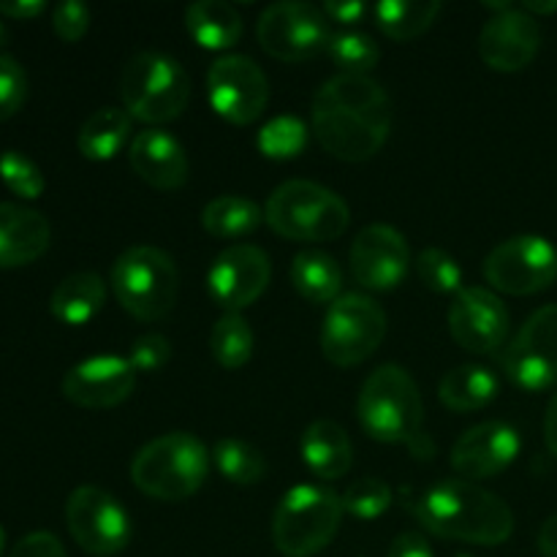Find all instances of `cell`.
I'll list each match as a JSON object with an SVG mask.
<instances>
[{"instance_id": "1", "label": "cell", "mask_w": 557, "mask_h": 557, "mask_svg": "<svg viewBox=\"0 0 557 557\" xmlns=\"http://www.w3.org/2000/svg\"><path fill=\"white\" fill-rule=\"evenodd\" d=\"M424 531L451 542L498 547L515 531V515L490 490L466 479H444L408 504Z\"/></svg>"}, {"instance_id": "2", "label": "cell", "mask_w": 557, "mask_h": 557, "mask_svg": "<svg viewBox=\"0 0 557 557\" xmlns=\"http://www.w3.org/2000/svg\"><path fill=\"white\" fill-rule=\"evenodd\" d=\"M210 473V451L196 435L166 433L141 446L131 462L136 490L156 500L180 504L196 495Z\"/></svg>"}, {"instance_id": "3", "label": "cell", "mask_w": 557, "mask_h": 557, "mask_svg": "<svg viewBox=\"0 0 557 557\" xmlns=\"http://www.w3.org/2000/svg\"><path fill=\"white\" fill-rule=\"evenodd\" d=\"M357 413L364 433L379 444H413L422 438V395L400 364H384L368 375Z\"/></svg>"}, {"instance_id": "4", "label": "cell", "mask_w": 557, "mask_h": 557, "mask_svg": "<svg viewBox=\"0 0 557 557\" xmlns=\"http://www.w3.org/2000/svg\"><path fill=\"white\" fill-rule=\"evenodd\" d=\"M264 221L292 243H332L351 223V210L335 190L310 180H288L267 199Z\"/></svg>"}, {"instance_id": "5", "label": "cell", "mask_w": 557, "mask_h": 557, "mask_svg": "<svg viewBox=\"0 0 557 557\" xmlns=\"http://www.w3.org/2000/svg\"><path fill=\"white\" fill-rule=\"evenodd\" d=\"M109 283L125 313L152 324L172 313L180 292V272L166 250L136 245L117 256Z\"/></svg>"}, {"instance_id": "6", "label": "cell", "mask_w": 557, "mask_h": 557, "mask_svg": "<svg viewBox=\"0 0 557 557\" xmlns=\"http://www.w3.org/2000/svg\"><path fill=\"white\" fill-rule=\"evenodd\" d=\"M120 96L128 117L147 125L177 120L190 101V79L183 65L161 52H139L125 63Z\"/></svg>"}, {"instance_id": "7", "label": "cell", "mask_w": 557, "mask_h": 557, "mask_svg": "<svg viewBox=\"0 0 557 557\" xmlns=\"http://www.w3.org/2000/svg\"><path fill=\"white\" fill-rule=\"evenodd\" d=\"M341 520V495L321 484H299L277 504L272 517V542L286 557H313L330 547Z\"/></svg>"}, {"instance_id": "8", "label": "cell", "mask_w": 557, "mask_h": 557, "mask_svg": "<svg viewBox=\"0 0 557 557\" xmlns=\"http://www.w3.org/2000/svg\"><path fill=\"white\" fill-rule=\"evenodd\" d=\"M386 337V313L364 294H343L330 305L321 326V354L335 368H357Z\"/></svg>"}, {"instance_id": "9", "label": "cell", "mask_w": 557, "mask_h": 557, "mask_svg": "<svg viewBox=\"0 0 557 557\" xmlns=\"http://www.w3.org/2000/svg\"><path fill=\"white\" fill-rule=\"evenodd\" d=\"M256 36L270 58L302 63L326 52L332 41L330 20L310 3H275L256 22Z\"/></svg>"}, {"instance_id": "10", "label": "cell", "mask_w": 557, "mask_h": 557, "mask_svg": "<svg viewBox=\"0 0 557 557\" xmlns=\"http://www.w3.org/2000/svg\"><path fill=\"white\" fill-rule=\"evenodd\" d=\"M484 277L490 286L511 297H531L544 292L557 277L555 245L539 234L506 239L484 259Z\"/></svg>"}, {"instance_id": "11", "label": "cell", "mask_w": 557, "mask_h": 557, "mask_svg": "<svg viewBox=\"0 0 557 557\" xmlns=\"http://www.w3.org/2000/svg\"><path fill=\"white\" fill-rule=\"evenodd\" d=\"M65 525L87 555L112 557L131 544V517L101 487H76L65 500Z\"/></svg>"}, {"instance_id": "12", "label": "cell", "mask_w": 557, "mask_h": 557, "mask_svg": "<svg viewBox=\"0 0 557 557\" xmlns=\"http://www.w3.org/2000/svg\"><path fill=\"white\" fill-rule=\"evenodd\" d=\"M506 375L525 392L557 386V305H544L522 324L500 357Z\"/></svg>"}, {"instance_id": "13", "label": "cell", "mask_w": 557, "mask_h": 557, "mask_svg": "<svg viewBox=\"0 0 557 557\" xmlns=\"http://www.w3.org/2000/svg\"><path fill=\"white\" fill-rule=\"evenodd\" d=\"M313 134L332 158L362 163L373 158L389 139L392 114L359 112L348 107L313 101Z\"/></svg>"}, {"instance_id": "14", "label": "cell", "mask_w": 557, "mask_h": 557, "mask_svg": "<svg viewBox=\"0 0 557 557\" xmlns=\"http://www.w3.org/2000/svg\"><path fill=\"white\" fill-rule=\"evenodd\" d=\"M207 96L223 120L250 125L270 103V82L264 71L245 54H223L207 71Z\"/></svg>"}, {"instance_id": "15", "label": "cell", "mask_w": 557, "mask_h": 557, "mask_svg": "<svg viewBox=\"0 0 557 557\" xmlns=\"http://www.w3.org/2000/svg\"><path fill=\"white\" fill-rule=\"evenodd\" d=\"M270 277V256L259 245L239 243L215 256L207 272V292L223 310L239 313L267 292Z\"/></svg>"}, {"instance_id": "16", "label": "cell", "mask_w": 557, "mask_h": 557, "mask_svg": "<svg viewBox=\"0 0 557 557\" xmlns=\"http://www.w3.org/2000/svg\"><path fill=\"white\" fill-rule=\"evenodd\" d=\"M351 275L368 292H395L411 270V248L397 228L373 223L351 245Z\"/></svg>"}, {"instance_id": "17", "label": "cell", "mask_w": 557, "mask_h": 557, "mask_svg": "<svg viewBox=\"0 0 557 557\" xmlns=\"http://www.w3.org/2000/svg\"><path fill=\"white\" fill-rule=\"evenodd\" d=\"M542 47V27L536 16L522 11L520 3L511 5L504 14H495L484 22L479 33V58L484 65L500 74H515L533 63Z\"/></svg>"}, {"instance_id": "18", "label": "cell", "mask_w": 557, "mask_h": 557, "mask_svg": "<svg viewBox=\"0 0 557 557\" xmlns=\"http://www.w3.org/2000/svg\"><path fill=\"white\" fill-rule=\"evenodd\" d=\"M449 332L471 354H493L509 335V310L490 288L468 286L449 308Z\"/></svg>"}, {"instance_id": "19", "label": "cell", "mask_w": 557, "mask_h": 557, "mask_svg": "<svg viewBox=\"0 0 557 557\" xmlns=\"http://www.w3.org/2000/svg\"><path fill=\"white\" fill-rule=\"evenodd\" d=\"M520 449V433L509 422H482L466 430L451 446V468L466 482H482L506 471Z\"/></svg>"}, {"instance_id": "20", "label": "cell", "mask_w": 557, "mask_h": 557, "mask_svg": "<svg viewBox=\"0 0 557 557\" xmlns=\"http://www.w3.org/2000/svg\"><path fill=\"white\" fill-rule=\"evenodd\" d=\"M136 386V370L123 357H92L74 364L65 373L63 397L79 408L101 411L114 408L131 397Z\"/></svg>"}, {"instance_id": "21", "label": "cell", "mask_w": 557, "mask_h": 557, "mask_svg": "<svg viewBox=\"0 0 557 557\" xmlns=\"http://www.w3.org/2000/svg\"><path fill=\"white\" fill-rule=\"evenodd\" d=\"M131 169L156 190H177L188 183V156L183 145L163 128H147L128 147Z\"/></svg>"}, {"instance_id": "22", "label": "cell", "mask_w": 557, "mask_h": 557, "mask_svg": "<svg viewBox=\"0 0 557 557\" xmlns=\"http://www.w3.org/2000/svg\"><path fill=\"white\" fill-rule=\"evenodd\" d=\"M52 243L49 221L38 210L0 201V270H16L41 259Z\"/></svg>"}, {"instance_id": "23", "label": "cell", "mask_w": 557, "mask_h": 557, "mask_svg": "<svg viewBox=\"0 0 557 557\" xmlns=\"http://www.w3.org/2000/svg\"><path fill=\"white\" fill-rule=\"evenodd\" d=\"M299 451H302V460L310 473L324 482L346 476L351 468V441H348L346 430L332 419H315L302 433Z\"/></svg>"}, {"instance_id": "24", "label": "cell", "mask_w": 557, "mask_h": 557, "mask_svg": "<svg viewBox=\"0 0 557 557\" xmlns=\"http://www.w3.org/2000/svg\"><path fill=\"white\" fill-rule=\"evenodd\" d=\"M107 302V283L98 272H74L54 286L49 310L60 324L85 326L101 313Z\"/></svg>"}, {"instance_id": "25", "label": "cell", "mask_w": 557, "mask_h": 557, "mask_svg": "<svg viewBox=\"0 0 557 557\" xmlns=\"http://www.w3.org/2000/svg\"><path fill=\"white\" fill-rule=\"evenodd\" d=\"M185 27L199 47L223 52L243 38V16L223 0H199L185 9Z\"/></svg>"}, {"instance_id": "26", "label": "cell", "mask_w": 557, "mask_h": 557, "mask_svg": "<svg viewBox=\"0 0 557 557\" xmlns=\"http://www.w3.org/2000/svg\"><path fill=\"white\" fill-rule=\"evenodd\" d=\"M500 384L484 364H460L441 379L438 397L449 411L471 413L490 406L498 397Z\"/></svg>"}, {"instance_id": "27", "label": "cell", "mask_w": 557, "mask_h": 557, "mask_svg": "<svg viewBox=\"0 0 557 557\" xmlns=\"http://www.w3.org/2000/svg\"><path fill=\"white\" fill-rule=\"evenodd\" d=\"M292 283L313 305H332L343 297V270L324 250H302L292 264Z\"/></svg>"}, {"instance_id": "28", "label": "cell", "mask_w": 557, "mask_h": 557, "mask_svg": "<svg viewBox=\"0 0 557 557\" xmlns=\"http://www.w3.org/2000/svg\"><path fill=\"white\" fill-rule=\"evenodd\" d=\"M128 136V112L117 107H107L92 112L90 117L82 123L79 136H76V147H79V152L87 161H112V158L125 147Z\"/></svg>"}, {"instance_id": "29", "label": "cell", "mask_w": 557, "mask_h": 557, "mask_svg": "<svg viewBox=\"0 0 557 557\" xmlns=\"http://www.w3.org/2000/svg\"><path fill=\"white\" fill-rule=\"evenodd\" d=\"M313 101L332 103V107L359 109V112L392 114L389 96L370 74H337L319 87Z\"/></svg>"}, {"instance_id": "30", "label": "cell", "mask_w": 557, "mask_h": 557, "mask_svg": "<svg viewBox=\"0 0 557 557\" xmlns=\"http://www.w3.org/2000/svg\"><path fill=\"white\" fill-rule=\"evenodd\" d=\"M438 0H384L373 9L375 25L392 41H411L433 27L438 20Z\"/></svg>"}, {"instance_id": "31", "label": "cell", "mask_w": 557, "mask_h": 557, "mask_svg": "<svg viewBox=\"0 0 557 557\" xmlns=\"http://www.w3.org/2000/svg\"><path fill=\"white\" fill-rule=\"evenodd\" d=\"M264 221V210L245 196H221L201 210V226L218 239L248 237Z\"/></svg>"}, {"instance_id": "32", "label": "cell", "mask_w": 557, "mask_h": 557, "mask_svg": "<svg viewBox=\"0 0 557 557\" xmlns=\"http://www.w3.org/2000/svg\"><path fill=\"white\" fill-rule=\"evenodd\" d=\"M253 330L239 313H226L215 321L210 348L223 370H239L253 357Z\"/></svg>"}, {"instance_id": "33", "label": "cell", "mask_w": 557, "mask_h": 557, "mask_svg": "<svg viewBox=\"0 0 557 557\" xmlns=\"http://www.w3.org/2000/svg\"><path fill=\"white\" fill-rule=\"evenodd\" d=\"M212 460H215L218 471L228 479L232 484H259L267 476V462L259 449L239 438H221L212 449Z\"/></svg>"}, {"instance_id": "34", "label": "cell", "mask_w": 557, "mask_h": 557, "mask_svg": "<svg viewBox=\"0 0 557 557\" xmlns=\"http://www.w3.org/2000/svg\"><path fill=\"white\" fill-rule=\"evenodd\" d=\"M326 54H330L337 69H343V74H370L381 60V49L375 38L359 30L335 33L330 47H326Z\"/></svg>"}, {"instance_id": "35", "label": "cell", "mask_w": 557, "mask_h": 557, "mask_svg": "<svg viewBox=\"0 0 557 557\" xmlns=\"http://www.w3.org/2000/svg\"><path fill=\"white\" fill-rule=\"evenodd\" d=\"M259 150L267 158H275V161H288V158H297L299 152L308 145V128H305L302 120L297 117H275L272 123H267L259 131Z\"/></svg>"}, {"instance_id": "36", "label": "cell", "mask_w": 557, "mask_h": 557, "mask_svg": "<svg viewBox=\"0 0 557 557\" xmlns=\"http://www.w3.org/2000/svg\"><path fill=\"white\" fill-rule=\"evenodd\" d=\"M392 487L384 479H359L343 495V511H348L357 520H379L386 509L392 506Z\"/></svg>"}, {"instance_id": "37", "label": "cell", "mask_w": 557, "mask_h": 557, "mask_svg": "<svg viewBox=\"0 0 557 557\" xmlns=\"http://www.w3.org/2000/svg\"><path fill=\"white\" fill-rule=\"evenodd\" d=\"M417 275L430 292L435 294H460L462 292V272L457 261L446 250L428 248L417 259Z\"/></svg>"}, {"instance_id": "38", "label": "cell", "mask_w": 557, "mask_h": 557, "mask_svg": "<svg viewBox=\"0 0 557 557\" xmlns=\"http://www.w3.org/2000/svg\"><path fill=\"white\" fill-rule=\"evenodd\" d=\"M0 180L20 199H38L44 194V188H47V180H44L41 169L20 150H5L0 156Z\"/></svg>"}, {"instance_id": "39", "label": "cell", "mask_w": 557, "mask_h": 557, "mask_svg": "<svg viewBox=\"0 0 557 557\" xmlns=\"http://www.w3.org/2000/svg\"><path fill=\"white\" fill-rule=\"evenodd\" d=\"M27 90H30V82H27L20 60L11 54H0V123L11 120L25 107Z\"/></svg>"}, {"instance_id": "40", "label": "cell", "mask_w": 557, "mask_h": 557, "mask_svg": "<svg viewBox=\"0 0 557 557\" xmlns=\"http://www.w3.org/2000/svg\"><path fill=\"white\" fill-rule=\"evenodd\" d=\"M125 359H128L136 373H158L172 359V343L158 335V332H147V335L136 337Z\"/></svg>"}, {"instance_id": "41", "label": "cell", "mask_w": 557, "mask_h": 557, "mask_svg": "<svg viewBox=\"0 0 557 557\" xmlns=\"http://www.w3.org/2000/svg\"><path fill=\"white\" fill-rule=\"evenodd\" d=\"M52 27L58 33V38H63L65 44H76L90 27V9L79 0H65L58 3L52 11Z\"/></svg>"}, {"instance_id": "42", "label": "cell", "mask_w": 557, "mask_h": 557, "mask_svg": "<svg viewBox=\"0 0 557 557\" xmlns=\"http://www.w3.org/2000/svg\"><path fill=\"white\" fill-rule=\"evenodd\" d=\"M9 557H65L63 544L54 533L49 531H36V533H27L25 539L14 544Z\"/></svg>"}, {"instance_id": "43", "label": "cell", "mask_w": 557, "mask_h": 557, "mask_svg": "<svg viewBox=\"0 0 557 557\" xmlns=\"http://www.w3.org/2000/svg\"><path fill=\"white\" fill-rule=\"evenodd\" d=\"M324 16L330 22H341V25H359L362 16L368 14V5L357 3V0H330V3L321 5Z\"/></svg>"}, {"instance_id": "44", "label": "cell", "mask_w": 557, "mask_h": 557, "mask_svg": "<svg viewBox=\"0 0 557 557\" xmlns=\"http://www.w3.org/2000/svg\"><path fill=\"white\" fill-rule=\"evenodd\" d=\"M386 557H435V555H433V547H430V542L422 536V533L408 531V533H400V536L392 542Z\"/></svg>"}, {"instance_id": "45", "label": "cell", "mask_w": 557, "mask_h": 557, "mask_svg": "<svg viewBox=\"0 0 557 557\" xmlns=\"http://www.w3.org/2000/svg\"><path fill=\"white\" fill-rule=\"evenodd\" d=\"M47 3L44 0H0V16H9V20H36L44 14Z\"/></svg>"}, {"instance_id": "46", "label": "cell", "mask_w": 557, "mask_h": 557, "mask_svg": "<svg viewBox=\"0 0 557 557\" xmlns=\"http://www.w3.org/2000/svg\"><path fill=\"white\" fill-rule=\"evenodd\" d=\"M539 553L542 557H557V515L549 517L539 531Z\"/></svg>"}, {"instance_id": "47", "label": "cell", "mask_w": 557, "mask_h": 557, "mask_svg": "<svg viewBox=\"0 0 557 557\" xmlns=\"http://www.w3.org/2000/svg\"><path fill=\"white\" fill-rule=\"evenodd\" d=\"M544 441H547V449L557 457V392L547 406V417H544Z\"/></svg>"}, {"instance_id": "48", "label": "cell", "mask_w": 557, "mask_h": 557, "mask_svg": "<svg viewBox=\"0 0 557 557\" xmlns=\"http://www.w3.org/2000/svg\"><path fill=\"white\" fill-rule=\"evenodd\" d=\"M522 11H528V14H555L557 11V0L555 3H539V0H528V3H520Z\"/></svg>"}, {"instance_id": "49", "label": "cell", "mask_w": 557, "mask_h": 557, "mask_svg": "<svg viewBox=\"0 0 557 557\" xmlns=\"http://www.w3.org/2000/svg\"><path fill=\"white\" fill-rule=\"evenodd\" d=\"M5 44H9V30H5L3 20H0V47H5Z\"/></svg>"}, {"instance_id": "50", "label": "cell", "mask_w": 557, "mask_h": 557, "mask_svg": "<svg viewBox=\"0 0 557 557\" xmlns=\"http://www.w3.org/2000/svg\"><path fill=\"white\" fill-rule=\"evenodd\" d=\"M3 549H5V531L3 525H0V555H3Z\"/></svg>"}, {"instance_id": "51", "label": "cell", "mask_w": 557, "mask_h": 557, "mask_svg": "<svg viewBox=\"0 0 557 557\" xmlns=\"http://www.w3.org/2000/svg\"><path fill=\"white\" fill-rule=\"evenodd\" d=\"M457 557H468V555H457Z\"/></svg>"}]
</instances>
